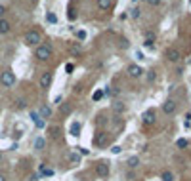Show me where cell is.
I'll use <instances>...</instances> for the list:
<instances>
[{
	"mask_svg": "<svg viewBox=\"0 0 191 181\" xmlns=\"http://www.w3.org/2000/svg\"><path fill=\"white\" fill-rule=\"evenodd\" d=\"M178 147H180V149H185V147H187V141H185V139H178Z\"/></svg>",
	"mask_w": 191,
	"mask_h": 181,
	"instance_id": "cell-26",
	"label": "cell"
},
{
	"mask_svg": "<svg viewBox=\"0 0 191 181\" xmlns=\"http://www.w3.org/2000/svg\"><path fill=\"white\" fill-rule=\"evenodd\" d=\"M38 84H40L42 90H46V88L52 84V73H44V74L40 76V82H38Z\"/></svg>",
	"mask_w": 191,
	"mask_h": 181,
	"instance_id": "cell-7",
	"label": "cell"
},
{
	"mask_svg": "<svg viewBox=\"0 0 191 181\" xmlns=\"http://www.w3.org/2000/svg\"><path fill=\"white\" fill-rule=\"evenodd\" d=\"M6 32H10V21L0 19V35H6Z\"/></svg>",
	"mask_w": 191,
	"mask_h": 181,
	"instance_id": "cell-12",
	"label": "cell"
},
{
	"mask_svg": "<svg viewBox=\"0 0 191 181\" xmlns=\"http://www.w3.org/2000/svg\"><path fill=\"white\" fill-rule=\"evenodd\" d=\"M4 14V6H0V15H2Z\"/></svg>",
	"mask_w": 191,
	"mask_h": 181,
	"instance_id": "cell-37",
	"label": "cell"
},
{
	"mask_svg": "<svg viewBox=\"0 0 191 181\" xmlns=\"http://www.w3.org/2000/svg\"><path fill=\"white\" fill-rule=\"evenodd\" d=\"M180 57H182V53H180L178 48H168V50H166V59H168V61L176 63V61H180Z\"/></svg>",
	"mask_w": 191,
	"mask_h": 181,
	"instance_id": "cell-4",
	"label": "cell"
},
{
	"mask_svg": "<svg viewBox=\"0 0 191 181\" xmlns=\"http://www.w3.org/2000/svg\"><path fill=\"white\" fill-rule=\"evenodd\" d=\"M163 181H174V174L172 172H163Z\"/></svg>",
	"mask_w": 191,
	"mask_h": 181,
	"instance_id": "cell-18",
	"label": "cell"
},
{
	"mask_svg": "<svg viewBox=\"0 0 191 181\" xmlns=\"http://www.w3.org/2000/svg\"><path fill=\"white\" fill-rule=\"evenodd\" d=\"M147 2H149L151 6H159V4H161V0H147Z\"/></svg>",
	"mask_w": 191,
	"mask_h": 181,
	"instance_id": "cell-32",
	"label": "cell"
},
{
	"mask_svg": "<svg viewBox=\"0 0 191 181\" xmlns=\"http://www.w3.org/2000/svg\"><path fill=\"white\" fill-rule=\"evenodd\" d=\"M98 6L102 8V10H107L111 6V0H98Z\"/></svg>",
	"mask_w": 191,
	"mask_h": 181,
	"instance_id": "cell-15",
	"label": "cell"
},
{
	"mask_svg": "<svg viewBox=\"0 0 191 181\" xmlns=\"http://www.w3.org/2000/svg\"><path fill=\"white\" fill-rule=\"evenodd\" d=\"M163 111L166 112V115H172V112L176 111V103L172 99H168V101H164V105H163Z\"/></svg>",
	"mask_w": 191,
	"mask_h": 181,
	"instance_id": "cell-8",
	"label": "cell"
},
{
	"mask_svg": "<svg viewBox=\"0 0 191 181\" xmlns=\"http://www.w3.org/2000/svg\"><path fill=\"white\" fill-rule=\"evenodd\" d=\"M0 82H2V86H6V88L14 86L15 84V74L12 71H6V73H2V76H0Z\"/></svg>",
	"mask_w": 191,
	"mask_h": 181,
	"instance_id": "cell-2",
	"label": "cell"
},
{
	"mask_svg": "<svg viewBox=\"0 0 191 181\" xmlns=\"http://www.w3.org/2000/svg\"><path fill=\"white\" fill-rule=\"evenodd\" d=\"M141 118H143V122H145V124H153V122H155V111H153V109L145 111Z\"/></svg>",
	"mask_w": 191,
	"mask_h": 181,
	"instance_id": "cell-9",
	"label": "cell"
},
{
	"mask_svg": "<svg viewBox=\"0 0 191 181\" xmlns=\"http://www.w3.org/2000/svg\"><path fill=\"white\" fill-rule=\"evenodd\" d=\"M25 107V99H19L17 101V109H23Z\"/></svg>",
	"mask_w": 191,
	"mask_h": 181,
	"instance_id": "cell-31",
	"label": "cell"
},
{
	"mask_svg": "<svg viewBox=\"0 0 191 181\" xmlns=\"http://www.w3.org/2000/svg\"><path fill=\"white\" fill-rule=\"evenodd\" d=\"M31 118L35 120V124H37V128H44V120H42V116L38 115L37 111H33V112H31Z\"/></svg>",
	"mask_w": 191,
	"mask_h": 181,
	"instance_id": "cell-10",
	"label": "cell"
},
{
	"mask_svg": "<svg viewBox=\"0 0 191 181\" xmlns=\"http://www.w3.org/2000/svg\"><path fill=\"white\" fill-rule=\"evenodd\" d=\"M65 71H67V73H73V65L67 63V65H65Z\"/></svg>",
	"mask_w": 191,
	"mask_h": 181,
	"instance_id": "cell-33",
	"label": "cell"
},
{
	"mask_svg": "<svg viewBox=\"0 0 191 181\" xmlns=\"http://www.w3.org/2000/svg\"><path fill=\"white\" fill-rule=\"evenodd\" d=\"M102 97H103V92H102V90H98V92L94 94V101H99Z\"/></svg>",
	"mask_w": 191,
	"mask_h": 181,
	"instance_id": "cell-25",
	"label": "cell"
},
{
	"mask_svg": "<svg viewBox=\"0 0 191 181\" xmlns=\"http://www.w3.org/2000/svg\"><path fill=\"white\" fill-rule=\"evenodd\" d=\"M52 135H54V137H59V128H58V126L52 128Z\"/></svg>",
	"mask_w": 191,
	"mask_h": 181,
	"instance_id": "cell-29",
	"label": "cell"
},
{
	"mask_svg": "<svg viewBox=\"0 0 191 181\" xmlns=\"http://www.w3.org/2000/svg\"><path fill=\"white\" fill-rule=\"evenodd\" d=\"M59 112H61V115H69V112H71V105L69 103H59Z\"/></svg>",
	"mask_w": 191,
	"mask_h": 181,
	"instance_id": "cell-13",
	"label": "cell"
},
{
	"mask_svg": "<svg viewBox=\"0 0 191 181\" xmlns=\"http://www.w3.org/2000/svg\"><path fill=\"white\" fill-rule=\"evenodd\" d=\"M138 164H140V158H138V156H130V158H128V166H130V168H136Z\"/></svg>",
	"mask_w": 191,
	"mask_h": 181,
	"instance_id": "cell-14",
	"label": "cell"
},
{
	"mask_svg": "<svg viewBox=\"0 0 191 181\" xmlns=\"http://www.w3.org/2000/svg\"><path fill=\"white\" fill-rule=\"evenodd\" d=\"M35 147H37V149L40 151L42 147H44V139H37V145H35Z\"/></svg>",
	"mask_w": 191,
	"mask_h": 181,
	"instance_id": "cell-30",
	"label": "cell"
},
{
	"mask_svg": "<svg viewBox=\"0 0 191 181\" xmlns=\"http://www.w3.org/2000/svg\"><path fill=\"white\" fill-rule=\"evenodd\" d=\"M46 21L54 25V23H58V17H55V14H52V12H50V14H46Z\"/></svg>",
	"mask_w": 191,
	"mask_h": 181,
	"instance_id": "cell-16",
	"label": "cell"
},
{
	"mask_svg": "<svg viewBox=\"0 0 191 181\" xmlns=\"http://www.w3.org/2000/svg\"><path fill=\"white\" fill-rule=\"evenodd\" d=\"M130 15H132V17H140V15H141V14H140V8H134Z\"/></svg>",
	"mask_w": 191,
	"mask_h": 181,
	"instance_id": "cell-27",
	"label": "cell"
},
{
	"mask_svg": "<svg viewBox=\"0 0 191 181\" xmlns=\"http://www.w3.org/2000/svg\"><path fill=\"white\" fill-rule=\"evenodd\" d=\"M147 78H149V82H153L155 78H157V74H155V73H149V76H147Z\"/></svg>",
	"mask_w": 191,
	"mask_h": 181,
	"instance_id": "cell-35",
	"label": "cell"
},
{
	"mask_svg": "<svg viewBox=\"0 0 191 181\" xmlns=\"http://www.w3.org/2000/svg\"><path fill=\"white\" fill-rule=\"evenodd\" d=\"M105 139H107V133H99V135H98V139H96V141H98L99 145H103V143H105Z\"/></svg>",
	"mask_w": 191,
	"mask_h": 181,
	"instance_id": "cell-21",
	"label": "cell"
},
{
	"mask_svg": "<svg viewBox=\"0 0 191 181\" xmlns=\"http://www.w3.org/2000/svg\"><path fill=\"white\" fill-rule=\"evenodd\" d=\"M76 38L78 40H86V32L84 31H76Z\"/></svg>",
	"mask_w": 191,
	"mask_h": 181,
	"instance_id": "cell-23",
	"label": "cell"
},
{
	"mask_svg": "<svg viewBox=\"0 0 191 181\" xmlns=\"http://www.w3.org/2000/svg\"><path fill=\"white\" fill-rule=\"evenodd\" d=\"M113 153H115V154H119V153H120V147H119V145H115V147H113Z\"/></svg>",
	"mask_w": 191,
	"mask_h": 181,
	"instance_id": "cell-36",
	"label": "cell"
},
{
	"mask_svg": "<svg viewBox=\"0 0 191 181\" xmlns=\"http://www.w3.org/2000/svg\"><path fill=\"white\" fill-rule=\"evenodd\" d=\"M40 115H42L44 118H48V116L52 115V109H50V107H42V109H40Z\"/></svg>",
	"mask_w": 191,
	"mask_h": 181,
	"instance_id": "cell-17",
	"label": "cell"
},
{
	"mask_svg": "<svg viewBox=\"0 0 191 181\" xmlns=\"http://www.w3.org/2000/svg\"><path fill=\"white\" fill-rule=\"evenodd\" d=\"M96 174L99 177H107L109 175V164L107 162H98L96 164Z\"/></svg>",
	"mask_w": 191,
	"mask_h": 181,
	"instance_id": "cell-5",
	"label": "cell"
},
{
	"mask_svg": "<svg viewBox=\"0 0 191 181\" xmlns=\"http://www.w3.org/2000/svg\"><path fill=\"white\" fill-rule=\"evenodd\" d=\"M113 109H115L117 115H120V112H124V109H126V107L122 105V103H115V107H113Z\"/></svg>",
	"mask_w": 191,
	"mask_h": 181,
	"instance_id": "cell-19",
	"label": "cell"
},
{
	"mask_svg": "<svg viewBox=\"0 0 191 181\" xmlns=\"http://www.w3.org/2000/svg\"><path fill=\"white\" fill-rule=\"evenodd\" d=\"M80 122H73L71 124V135H75V137H78V135H80Z\"/></svg>",
	"mask_w": 191,
	"mask_h": 181,
	"instance_id": "cell-11",
	"label": "cell"
},
{
	"mask_svg": "<svg viewBox=\"0 0 191 181\" xmlns=\"http://www.w3.org/2000/svg\"><path fill=\"white\" fill-rule=\"evenodd\" d=\"M0 181H6V177H4V175H2V174H0Z\"/></svg>",
	"mask_w": 191,
	"mask_h": 181,
	"instance_id": "cell-38",
	"label": "cell"
},
{
	"mask_svg": "<svg viewBox=\"0 0 191 181\" xmlns=\"http://www.w3.org/2000/svg\"><path fill=\"white\" fill-rule=\"evenodd\" d=\"M136 57H138V59H140V61H141V59H145V55H143V53H141V52H136Z\"/></svg>",
	"mask_w": 191,
	"mask_h": 181,
	"instance_id": "cell-34",
	"label": "cell"
},
{
	"mask_svg": "<svg viewBox=\"0 0 191 181\" xmlns=\"http://www.w3.org/2000/svg\"><path fill=\"white\" fill-rule=\"evenodd\" d=\"M128 74H130L132 78H140V76L143 74V69H141L140 65H130V67H128Z\"/></svg>",
	"mask_w": 191,
	"mask_h": 181,
	"instance_id": "cell-6",
	"label": "cell"
},
{
	"mask_svg": "<svg viewBox=\"0 0 191 181\" xmlns=\"http://www.w3.org/2000/svg\"><path fill=\"white\" fill-rule=\"evenodd\" d=\"M37 57L42 59V61H46V59L52 57V46L50 44H42V46L37 48Z\"/></svg>",
	"mask_w": 191,
	"mask_h": 181,
	"instance_id": "cell-1",
	"label": "cell"
},
{
	"mask_svg": "<svg viewBox=\"0 0 191 181\" xmlns=\"http://www.w3.org/2000/svg\"><path fill=\"white\" fill-rule=\"evenodd\" d=\"M40 170H42V174H44V175H48V177H52V175H54V170H50V168H40Z\"/></svg>",
	"mask_w": 191,
	"mask_h": 181,
	"instance_id": "cell-22",
	"label": "cell"
},
{
	"mask_svg": "<svg viewBox=\"0 0 191 181\" xmlns=\"http://www.w3.org/2000/svg\"><path fill=\"white\" fill-rule=\"evenodd\" d=\"M38 42H40V32L38 31H29L25 35V44H29V46H35Z\"/></svg>",
	"mask_w": 191,
	"mask_h": 181,
	"instance_id": "cell-3",
	"label": "cell"
},
{
	"mask_svg": "<svg viewBox=\"0 0 191 181\" xmlns=\"http://www.w3.org/2000/svg\"><path fill=\"white\" fill-rule=\"evenodd\" d=\"M143 46H145V48H149V50H151V48H155V40L145 38V40H143Z\"/></svg>",
	"mask_w": 191,
	"mask_h": 181,
	"instance_id": "cell-20",
	"label": "cell"
},
{
	"mask_svg": "<svg viewBox=\"0 0 191 181\" xmlns=\"http://www.w3.org/2000/svg\"><path fill=\"white\" fill-rule=\"evenodd\" d=\"M185 128H191V112L185 116Z\"/></svg>",
	"mask_w": 191,
	"mask_h": 181,
	"instance_id": "cell-28",
	"label": "cell"
},
{
	"mask_svg": "<svg viewBox=\"0 0 191 181\" xmlns=\"http://www.w3.org/2000/svg\"><path fill=\"white\" fill-rule=\"evenodd\" d=\"M69 158H71V162H76V164H78V162H80V156H78L76 153H73V154H71Z\"/></svg>",
	"mask_w": 191,
	"mask_h": 181,
	"instance_id": "cell-24",
	"label": "cell"
},
{
	"mask_svg": "<svg viewBox=\"0 0 191 181\" xmlns=\"http://www.w3.org/2000/svg\"><path fill=\"white\" fill-rule=\"evenodd\" d=\"M0 160H2V154H0Z\"/></svg>",
	"mask_w": 191,
	"mask_h": 181,
	"instance_id": "cell-39",
	"label": "cell"
}]
</instances>
